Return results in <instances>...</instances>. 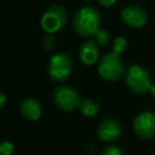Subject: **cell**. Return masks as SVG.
<instances>
[{
    "label": "cell",
    "mask_w": 155,
    "mask_h": 155,
    "mask_svg": "<svg viewBox=\"0 0 155 155\" xmlns=\"http://www.w3.org/2000/svg\"><path fill=\"white\" fill-rule=\"evenodd\" d=\"M78 109L80 110V113H81L84 116L92 117V116H94V115L98 114V111H99V105H98V103H97L94 99H92V98H85V99H82V101L80 102Z\"/></svg>",
    "instance_id": "12"
},
{
    "label": "cell",
    "mask_w": 155,
    "mask_h": 155,
    "mask_svg": "<svg viewBox=\"0 0 155 155\" xmlns=\"http://www.w3.org/2000/svg\"><path fill=\"white\" fill-rule=\"evenodd\" d=\"M97 69L99 76L109 82L117 81L125 74V67L121 57L113 51L107 52L101 57Z\"/></svg>",
    "instance_id": "3"
},
{
    "label": "cell",
    "mask_w": 155,
    "mask_h": 155,
    "mask_svg": "<svg viewBox=\"0 0 155 155\" xmlns=\"http://www.w3.org/2000/svg\"><path fill=\"white\" fill-rule=\"evenodd\" d=\"M98 1V4L101 5V6H103V7H111L115 2H116V0H97Z\"/></svg>",
    "instance_id": "18"
},
{
    "label": "cell",
    "mask_w": 155,
    "mask_h": 155,
    "mask_svg": "<svg viewBox=\"0 0 155 155\" xmlns=\"http://www.w3.org/2000/svg\"><path fill=\"white\" fill-rule=\"evenodd\" d=\"M134 133L143 138L150 139L155 137V113L150 110H144L139 113L132 122Z\"/></svg>",
    "instance_id": "7"
},
{
    "label": "cell",
    "mask_w": 155,
    "mask_h": 155,
    "mask_svg": "<svg viewBox=\"0 0 155 155\" xmlns=\"http://www.w3.org/2000/svg\"><path fill=\"white\" fill-rule=\"evenodd\" d=\"M82 1H91V0H82Z\"/></svg>",
    "instance_id": "21"
},
{
    "label": "cell",
    "mask_w": 155,
    "mask_h": 155,
    "mask_svg": "<svg viewBox=\"0 0 155 155\" xmlns=\"http://www.w3.org/2000/svg\"><path fill=\"white\" fill-rule=\"evenodd\" d=\"M101 155H125V153L117 145H108L107 148L103 149Z\"/></svg>",
    "instance_id": "16"
},
{
    "label": "cell",
    "mask_w": 155,
    "mask_h": 155,
    "mask_svg": "<svg viewBox=\"0 0 155 155\" xmlns=\"http://www.w3.org/2000/svg\"><path fill=\"white\" fill-rule=\"evenodd\" d=\"M5 103H6V94L4 92H1L0 93V107L2 108L5 105Z\"/></svg>",
    "instance_id": "19"
},
{
    "label": "cell",
    "mask_w": 155,
    "mask_h": 155,
    "mask_svg": "<svg viewBox=\"0 0 155 155\" xmlns=\"http://www.w3.org/2000/svg\"><path fill=\"white\" fill-rule=\"evenodd\" d=\"M56 44H57V40H56V36L53 34H46V36L42 40V46L47 51L53 50L56 47Z\"/></svg>",
    "instance_id": "15"
},
{
    "label": "cell",
    "mask_w": 155,
    "mask_h": 155,
    "mask_svg": "<svg viewBox=\"0 0 155 155\" xmlns=\"http://www.w3.org/2000/svg\"><path fill=\"white\" fill-rule=\"evenodd\" d=\"M121 19L130 28H142L147 24L148 15L143 7L132 4L122 8Z\"/></svg>",
    "instance_id": "8"
},
{
    "label": "cell",
    "mask_w": 155,
    "mask_h": 155,
    "mask_svg": "<svg viewBox=\"0 0 155 155\" xmlns=\"http://www.w3.org/2000/svg\"><path fill=\"white\" fill-rule=\"evenodd\" d=\"M127 48V39L124 36H117L113 41V52L116 54H121Z\"/></svg>",
    "instance_id": "13"
},
{
    "label": "cell",
    "mask_w": 155,
    "mask_h": 155,
    "mask_svg": "<svg viewBox=\"0 0 155 155\" xmlns=\"http://www.w3.org/2000/svg\"><path fill=\"white\" fill-rule=\"evenodd\" d=\"M71 73V59L64 52H58L51 56L47 63V74L54 82L65 81Z\"/></svg>",
    "instance_id": "5"
},
{
    "label": "cell",
    "mask_w": 155,
    "mask_h": 155,
    "mask_svg": "<svg viewBox=\"0 0 155 155\" xmlns=\"http://www.w3.org/2000/svg\"><path fill=\"white\" fill-rule=\"evenodd\" d=\"M13 150L15 147L10 140H4L0 144V155H12Z\"/></svg>",
    "instance_id": "17"
},
{
    "label": "cell",
    "mask_w": 155,
    "mask_h": 155,
    "mask_svg": "<svg viewBox=\"0 0 155 155\" xmlns=\"http://www.w3.org/2000/svg\"><path fill=\"white\" fill-rule=\"evenodd\" d=\"M67 10L61 5H52L45 10L40 18V24L46 34H56L62 30L67 23Z\"/></svg>",
    "instance_id": "4"
},
{
    "label": "cell",
    "mask_w": 155,
    "mask_h": 155,
    "mask_svg": "<svg viewBox=\"0 0 155 155\" xmlns=\"http://www.w3.org/2000/svg\"><path fill=\"white\" fill-rule=\"evenodd\" d=\"M19 111L22 116L29 121H36L41 116V104L35 98H24L19 103Z\"/></svg>",
    "instance_id": "11"
},
{
    "label": "cell",
    "mask_w": 155,
    "mask_h": 155,
    "mask_svg": "<svg viewBox=\"0 0 155 155\" xmlns=\"http://www.w3.org/2000/svg\"><path fill=\"white\" fill-rule=\"evenodd\" d=\"M93 36H94V41L101 46H104V45L109 44V41H110V34L105 29H101L99 28Z\"/></svg>",
    "instance_id": "14"
},
{
    "label": "cell",
    "mask_w": 155,
    "mask_h": 155,
    "mask_svg": "<svg viewBox=\"0 0 155 155\" xmlns=\"http://www.w3.org/2000/svg\"><path fill=\"white\" fill-rule=\"evenodd\" d=\"M79 58L85 65H93L99 58L98 44L93 40H85L79 47Z\"/></svg>",
    "instance_id": "10"
},
{
    "label": "cell",
    "mask_w": 155,
    "mask_h": 155,
    "mask_svg": "<svg viewBox=\"0 0 155 155\" xmlns=\"http://www.w3.org/2000/svg\"><path fill=\"white\" fill-rule=\"evenodd\" d=\"M121 132H122V128L120 122L111 117L104 119L103 121H101L97 128L98 138L104 143H113L117 140L119 137L121 136Z\"/></svg>",
    "instance_id": "9"
},
{
    "label": "cell",
    "mask_w": 155,
    "mask_h": 155,
    "mask_svg": "<svg viewBox=\"0 0 155 155\" xmlns=\"http://www.w3.org/2000/svg\"><path fill=\"white\" fill-rule=\"evenodd\" d=\"M52 101L54 105L62 110V111H74L76 108H79V104L81 102L79 93L69 86H57L52 92Z\"/></svg>",
    "instance_id": "6"
},
{
    "label": "cell",
    "mask_w": 155,
    "mask_h": 155,
    "mask_svg": "<svg viewBox=\"0 0 155 155\" xmlns=\"http://www.w3.org/2000/svg\"><path fill=\"white\" fill-rule=\"evenodd\" d=\"M125 80L127 87L136 94H144L145 92H149L153 86L148 70L137 63L127 67L125 71Z\"/></svg>",
    "instance_id": "2"
},
{
    "label": "cell",
    "mask_w": 155,
    "mask_h": 155,
    "mask_svg": "<svg viewBox=\"0 0 155 155\" xmlns=\"http://www.w3.org/2000/svg\"><path fill=\"white\" fill-rule=\"evenodd\" d=\"M149 92H150V94L153 96V98H155V85H153V86L150 87V91H149Z\"/></svg>",
    "instance_id": "20"
},
{
    "label": "cell",
    "mask_w": 155,
    "mask_h": 155,
    "mask_svg": "<svg viewBox=\"0 0 155 155\" xmlns=\"http://www.w3.org/2000/svg\"><path fill=\"white\" fill-rule=\"evenodd\" d=\"M101 13L93 6H84L76 11L73 17V29L84 38L94 35L99 29Z\"/></svg>",
    "instance_id": "1"
}]
</instances>
